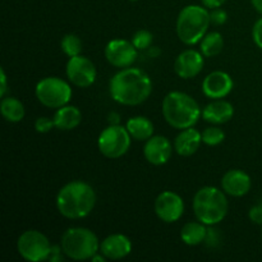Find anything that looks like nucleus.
Instances as JSON below:
<instances>
[{
    "mask_svg": "<svg viewBox=\"0 0 262 262\" xmlns=\"http://www.w3.org/2000/svg\"><path fill=\"white\" fill-rule=\"evenodd\" d=\"M109 92L115 102L124 106H137L145 102L152 92V81L140 68H123L112 77Z\"/></svg>",
    "mask_w": 262,
    "mask_h": 262,
    "instance_id": "obj_1",
    "label": "nucleus"
},
{
    "mask_svg": "<svg viewBox=\"0 0 262 262\" xmlns=\"http://www.w3.org/2000/svg\"><path fill=\"white\" fill-rule=\"evenodd\" d=\"M96 205V193L89 183L72 181L56 194V209L64 217L71 220L89 216Z\"/></svg>",
    "mask_w": 262,
    "mask_h": 262,
    "instance_id": "obj_2",
    "label": "nucleus"
},
{
    "mask_svg": "<svg viewBox=\"0 0 262 262\" xmlns=\"http://www.w3.org/2000/svg\"><path fill=\"white\" fill-rule=\"evenodd\" d=\"M163 115L170 127L182 130L194 127L202 117V109L189 95L171 91L163 100Z\"/></svg>",
    "mask_w": 262,
    "mask_h": 262,
    "instance_id": "obj_3",
    "label": "nucleus"
},
{
    "mask_svg": "<svg viewBox=\"0 0 262 262\" xmlns=\"http://www.w3.org/2000/svg\"><path fill=\"white\" fill-rule=\"evenodd\" d=\"M225 192L216 187L200 188L193 197V212L197 220L212 227L225 219L228 214V199Z\"/></svg>",
    "mask_w": 262,
    "mask_h": 262,
    "instance_id": "obj_4",
    "label": "nucleus"
},
{
    "mask_svg": "<svg viewBox=\"0 0 262 262\" xmlns=\"http://www.w3.org/2000/svg\"><path fill=\"white\" fill-rule=\"evenodd\" d=\"M210 13L204 5H187L177 18V35L184 45H196L207 33Z\"/></svg>",
    "mask_w": 262,
    "mask_h": 262,
    "instance_id": "obj_5",
    "label": "nucleus"
},
{
    "mask_svg": "<svg viewBox=\"0 0 262 262\" xmlns=\"http://www.w3.org/2000/svg\"><path fill=\"white\" fill-rule=\"evenodd\" d=\"M100 241L92 230L87 228H69L61 235L60 246L67 257L74 261L91 260L100 251Z\"/></svg>",
    "mask_w": 262,
    "mask_h": 262,
    "instance_id": "obj_6",
    "label": "nucleus"
},
{
    "mask_svg": "<svg viewBox=\"0 0 262 262\" xmlns=\"http://www.w3.org/2000/svg\"><path fill=\"white\" fill-rule=\"evenodd\" d=\"M38 101L50 109H59L72 99V89L68 82L59 77H46L38 81L35 89Z\"/></svg>",
    "mask_w": 262,
    "mask_h": 262,
    "instance_id": "obj_7",
    "label": "nucleus"
},
{
    "mask_svg": "<svg viewBox=\"0 0 262 262\" xmlns=\"http://www.w3.org/2000/svg\"><path fill=\"white\" fill-rule=\"evenodd\" d=\"M132 142L129 132L119 124H110L99 136L97 146L105 158L119 159L128 152Z\"/></svg>",
    "mask_w": 262,
    "mask_h": 262,
    "instance_id": "obj_8",
    "label": "nucleus"
},
{
    "mask_svg": "<svg viewBox=\"0 0 262 262\" xmlns=\"http://www.w3.org/2000/svg\"><path fill=\"white\" fill-rule=\"evenodd\" d=\"M51 245L48 237L38 230L30 229L18 237V253L28 262H40L48 260Z\"/></svg>",
    "mask_w": 262,
    "mask_h": 262,
    "instance_id": "obj_9",
    "label": "nucleus"
},
{
    "mask_svg": "<svg viewBox=\"0 0 262 262\" xmlns=\"http://www.w3.org/2000/svg\"><path fill=\"white\" fill-rule=\"evenodd\" d=\"M66 73L69 82L79 89H87L96 81V67L89 58L82 55L69 58L66 67Z\"/></svg>",
    "mask_w": 262,
    "mask_h": 262,
    "instance_id": "obj_10",
    "label": "nucleus"
},
{
    "mask_svg": "<svg viewBox=\"0 0 262 262\" xmlns=\"http://www.w3.org/2000/svg\"><path fill=\"white\" fill-rule=\"evenodd\" d=\"M155 214L161 222L166 224L176 223L183 216L184 212V201L178 193L173 191H164L156 197Z\"/></svg>",
    "mask_w": 262,
    "mask_h": 262,
    "instance_id": "obj_11",
    "label": "nucleus"
},
{
    "mask_svg": "<svg viewBox=\"0 0 262 262\" xmlns=\"http://www.w3.org/2000/svg\"><path fill=\"white\" fill-rule=\"evenodd\" d=\"M137 51L132 41L115 38L107 42L105 48V58L115 68H128L137 59Z\"/></svg>",
    "mask_w": 262,
    "mask_h": 262,
    "instance_id": "obj_12",
    "label": "nucleus"
},
{
    "mask_svg": "<svg viewBox=\"0 0 262 262\" xmlns=\"http://www.w3.org/2000/svg\"><path fill=\"white\" fill-rule=\"evenodd\" d=\"M234 82L232 77L223 71L211 72L202 82V91L205 96L212 100L224 99L232 92Z\"/></svg>",
    "mask_w": 262,
    "mask_h": 262,
    "instance_id": "obj_13",
    "label": "nucleus"
},
{
    "mask_svg": "<svg viewBox=\"0 0 262 262\" xmlns=\"http://www.w3.org/2000/svg\"><path fill=\"white\" fill-rule=\"evenodd\" d=\"M204 55L200 51L193 50V49H188L184 50L177 56L176 63H174V71H176L177 76L181 77L183 79H191L194 78L201 73L204 69Z\"/></svg>",
    "mask_w": 262,
    "mask_h": 262,
    "instance_id": "obj_14",
    "label": "nucleus"
},
{
    "mask_svg": "<svg viewBox=\"0 0 262 262\" xmlns=\"http://www.w3.org/2000/svg\"><path fill=\"white\" fill-rule=\"evenodd\" d=\"M173 154V145L164 136H152L145 141L143 156L150 164L155 166L164 165L169 161Z\"/></svg>",
    "mask_w": 262,
    "mask_h": 262,
    "instance_id": "obj_15",
    "label": "nucleus"
},
{
    "mask_svg": "<svg viewBox=\"0 0 262 262\" xmlns=\"http://www.w3.org/2000/svg\"><path fill=\"white\" fill-rule=\"evenodd\" d=\"M100 251L107 260H122L132 252V242L129 238L120 233L110 234L100 245Z\"/></svg>",
    "mask_w": 262,
    "mask_h": 262,
    "instance_id": "obj_16",
    "label": "nucleus"
},
{
    "mask_svg": "<svg viewBox=\"0 0 262 262\" xmlns=\"http://www.w3.org/2000/svg\"><path fill=\"white\" fill-rule=\"evenodd\" d=\"M251 178L241 169H232L227 171L222 179V189L232 197H243L250 192Z\"/></svg>",
    "mask_w": 262,
    "mask_h": 262,
    "instance_id": "obj_17",
    "label": "nucleus"
},
{
    "mask_svg": "<svg viewBox=\"0 0 262 262\" xmlns=\"http://www.w3.org/2000/svg\"><path fill=\"white\" fill-rule=\"evenodd\" d=\"M202 143V135L193 127L186 128L179 132L174 141V150L178 155L188 158L197 152L200 145Z\"/></svg>",
    "mask_w": 262,
    "mask_h": 262,
    "instance_id": "obj_18",
    "label": "nucleus"
},
{
    "mask_svg": "<svg viewBox=\"0 0 262 262\" xmlns=\"http://www.w3.org/2000/svg\"><path fill=\"white\" fill-rule=\"evenodd\" d=\"M234 115V107L225 100H214L202 109V118L211 124H224Z\"/></svg>",
    "mask_w": 262,
    "mask_h": 262,
    "instance_id": "obj_19",
    "label": "nucleus"
},
{
    "mask_svg": "<svg viewBox=\"0 0 262 262\" xmlns=\"http://www.w3.org/2000/svg\"><path fill=\"white\" fill-rule=\"evenodd\" d=\"M55 128L60 130H72L78 127L82 122V113L74 105H64L56 109L53 117Z\"/></svg>",
    "mask_w": 262,
    "mask_h": 262,
    "instance_id": "obj_20",
    "label": "nucleus"
},
{
    "mask_svg": "<svg viewBox=\"0 0 262 262\" xmlns=\"http://www.w3.org/2000/svg\"><path fill=\"white\" fill-rule=\"evenodd\" d=\"M125 128L129 132L132 140L147 141L154 136V123L146 117H132L127 120Z\"/></svg>",
    "mask_w": 262,
    "mask_h": 262,
    "instance_id": "obj_21",
    "label": "nucleus"
},
{
    "mask_svg": "<svg viewBox=\"0 0 262 262\" xmlns=\"http://www.w3.org/2000/svg\"><path fill=\"white\" fill-rule=\"evenodd\" d=\"M207 235V228L200 220L188 222L181 229V239L187 246H199L205 242Z\"/></svg>",
    "mask_w": 262,
    "mask_h": 262,
    "instance_id": "obj_22",
    "label": "nucleus"
},
{
    "mask_svg": "<svg viewBox=\"0 0 262 262\" xmlns=\"http://www.w3.org/2000/svg\"><path fill=\"white\" fill-rule=\"evenodd\" d=\"M0 112L4 119L10 123H18L25 118V106L15 97H3L0 102Z\"/></svg>",
    "mask_w": 262,
    "mask_h": 262,
    "instance_id": "obj_23",
    "label": "nucleus"
},
{
    "mask_svg": "<svg viewBox=\"0 0 262 262\" xmlns=\"http://www.w3.org/2000/svg\"><path fill=\"white\" fill-rule=\"evenodd\" d=\"M200 42H201L200 50H201L202 55L206 56V58L217 55L224 48V38H223L222 33L219 32L206 33Z\"/></svg>",
    "mask_w": 262,
    "mask_h": 262,
    "instance_id": "obj_24",
    "label": "nucleus"
},
{
    "mask_svg": "<svg viewBox=\"0 0 262 262\" xmlns=\"http://www.w3.org/2000/svg\"><path fill=\"white\" fill-rule=\"evenodd\" d=\"M61 50L66 54L67 56L72 58V56L81 55L82 53V41L81 38L78 37L74 33H68L63 37L60 42Z\"/></svg>",
    "mask_w": 262,
    "mask_h": 262,
    "instance_id": "obj_25",
    "label": "nucleus"
},
{
    "mask_svg": "<svg viewBox=\"0 0 262 262\" xmlns=\"http://www.w3.org/2000/svg\"><path fill=\"white\" fill-rule=\"evenodd\" d=\"M202 142L207 146H217L225 140V132L219 127H209L201 133Z\"/></svg>",
    "mask_w": 262,
    "mask_h": 262,
    "instance_id": "obj_26",
    "label": "nucleus"
},
{
    "mask_svg": "<svg viewBox=\"0 0 262 262\" xmlns=\"http://www.w3.org/2000/svg\"><path fill=\"white\" fill-rule=\"evenodd\" d=\"M154 35L147 30H140L133 35L132 43L136 46L137 50H146L150 49L152 45Z\"/></svg>",
    "mask_w": 262,
    "mask_h": 262,
    "instance_id": "obj_27",
    "label": "nucleus"
},
{
    "mask_svg": "<svg viewBox=\"0 0 262 262\" xmlns=\"http://www.w3.org/2000/svg\"><path fill=\"white\" fill-rule=\"evenodd\" d=\"M53 128H55V124H54V119H51V118L40 117L36 119V122H35L36 132L48 133V132H50Z\"/></svg>",
    "mask_w": 262,
    "mask_h": 262,
    "instance_id": "obj_28",
    "label": "nucleus"
},
{
    "mask_svg": "<svg viewBox=\"0 0 262 262\" xmlns=\"http://www.w3.org/2000/svg\"><path fill=\"white\" fill-rule=\"evenodd\" d=\"M228 19V13L222 8L211 9L210 12V22L214 26H223Z\"/></svg>",
    "mask_w": 262,
    "mask_h": 262,
    "instance_id": "obj_29",
    "label": "nucleus"
},
{
    "mask_svg": "<svg viewBox=\"0 0 262 262\" xmlns=\"http://www.w3.org/2000/svg\"><path fill=\"white\" fill-rule=\"evenodd\" d=\"M252 38H253V42L256 43V46L260 48L262 50V17L260 19L256 20V23L253 25Z\"/></svg>",
    "mask_w": 262,
    "mask_h": 262,
    "instance_id": "obj_30",
    "label": "nucleus"
},
{
    "mask_svg": "<svg viewBox=\"0 0 262 262\" xmlns=\"http://www.w3.org/2000/svg\"><path fill=\"white\" fill-rule=\"evenodd\" d=\"M248 216H250L251 222L252 223L262 225V201L258 202L255 206L251 207L250 212H248Z\"/></svg>",
    "mask_w": 262,
    "mask_h": 262,
    "instance_id": "obj_31",
    "label": "nucleus"
},
{
    "mask_svg": "<svg viewBox=\"0 0 262 262\" xmlns=\"http://www.w3.org/2000/svg\"><path fill=\"white\" fill-rule=\"evenodd\" d=\"M61 253H64L61 246H51L48 261H51V262L63 261V255H61Z\"/></svg>",
    "mask_w": 262,
    "mask_h": 262,
    "instance_id": "obj_32",
    "label": "nucleus"
},
{
    "mask_svg": "<svg viewBox=\"0 0 262 262\" xmlns=\"http://www.w3.org/2000/svg\"><path fill=\"white\" fill-rule=\"evenodd\" d=\"M205 242H206L209 246H216L217 243L220 242L219 230L209 228V229H207V235H206V239H205Z\"/></svg>",
    "mask_w": 262,
    "mask_h": 262,
    "instance_id": "obj_33",
    "label": "nucleus"
},
{
    "mask_svg": "<svg viewBox=\"0 0 262 262\" xmlns=\"http://www.w3.org/2000/svg\"><path fill=\"white\" fill-rule=\"evenodd\" d=\"M0 82H2V86H0V96L3 99V97H5V94L8 91V79L4 68L0 69Z\"/></svg>",
    "mask_w": 262,
    "mask_h": 262,
    "instance_id": "obj_34",
    "label": "nucleus"
},
{
    "mask_svg": "<svg viewBox=\"0 0 262 262\" xmlns=\"http://www.w3.org/2000/svg\"><path fill=\"white\" fill-rule=\"evenodd\" d=\"M202 5L206 7L207 9H216V8L223 7L227 0H201Z\"/></svg>",
    "mask_w": 262,
    "mask_h": 262,
    "instance_id": "obj_35",
    "label": "nucleus"
},
{
    "mask_svg": "<svg viewBox=\"0 0 262 262\" xmlns=\"http://www.w3.org/2000/svg\"><path fill=\"white\" fill-rule=\"evenodd\" d=\"M109 123L110 124H119V115H118L117 113H110Z\"/></svg>",
    "mask_w": 262,
    "mask_h": 262,
    "instance_id": "obj_36",
    "label": "nucleus"
},
{
    "mask_svg": "<svg viewBox=\"0 0 262 262\" xmlns=\"http://www.w3.org/2000/svg\"><path fill=\"white\" fill-rule=\"evenodd\" d=\"M251 3H252L253 8H255L260 14H262V0H251Z\"/></svg>",
    "mask_w": 262,
    "mask_h": 262,
    "instance_id": "obj_37",
    "label": "nucleus"
},
{
    "mask_svg": "<svg viewBox=\"0 0 262 262\" xmlns=\"http://www.w3.org/2000/svg\"><path fill=\"white\" fill-rule=\"evenodd\" d=\"M129 2H137V0H129Z\"/></svg>",
    "mask_w": 262,
    "mask_h": 262,
    "instance_id": "obj_38",
    "label": "nucleus"
},
{
    "mask_svg": "<svg viewBox=\"0 0 262 262\" xmlns=\"http://www.w3.org/2000/svg\"><path fill=\"white\" fill-rule=\"evenodd\" d=\"M261 239H262V229H261Z\"/></svg>",
    "mask_w": 262,
    "mask_h": 262,
    "instance_id": "obj_39",
    "label": "nucleus"
}]
</instances>
